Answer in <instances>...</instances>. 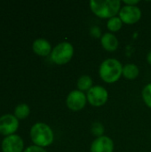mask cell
<instances>
[{
    "label": "cell",
    "mask_w": 151,
    "mask_h": 152,
    "mask_svg": "<svg viewBox=\"0 0 151 152\" xmlns=\"http://www.w3.org/2000/svg\"><path fill=\"white\" fill-rule=\"evenodd\" d=\"M91 130H92L93 134L95 135V136H97V138L103 136V134H104V126L100 122L93 123V126H92V129Z\"/></svg>",
    "instance_id": "ac0fdd59"
},
{
    "label": "cell",
    "mask_w": 151,
    "mask_h": 152,
    "mask_svg": "<svg viewBox=\"0 0 151 152\" xmlns=\"http://www.w3.org/2000/svg\"><path fill=\"white\" fill-rule=\"evenodd\" d=\"M113 141L107 136L98 137L91 145V152H113Z\"/></svg>",
    "instance_id": "30bf717a"
},
{
    "label": "cell",
    "mask_w": 151,
    "mask_h": 152,
    "mask_svg": "<svg viewBox=\"0 0 151 152\" xmlns=\"http://www.w3.org/2000/svg\"><path fill=\"white\" fill-rule=\"evenodd\" d=\"M140 1L139 0H125L124 3L126 4V5H130V6H135Z\"/></svg>",
    "instance_id": "44dd1931"
},
{
    "label": "cell",
    "mask_w": 151,
    "mask_h": 152,
    "mask_svg": "<svg viewBox=\"0 0 151 152\" xmlns=\"http://www.w3.org/2000/svg\"><path fill=\"white\" fill-rule=\"evenodd\" d=\"M30 113V110H29V107L25 104V103H22V104H19L15 110H14V114H15V117L18 118V119H24L26 118Z\"/></svg>",
    "instance_id": "9a60e30c"
},
{
    "label": "cell",
    "mask_w": 151,
    "mask_h": 152,
    "mask_svg": "<svg viewBox=\"0 0 151 152\" xmlns=\"http://www.w3.org/2000/svg\"><path fill=\"white\" fill-rule=\"evenodd\" d=\"M90 33L93 37H101V31L100 29V28L98 26H93L91 28V30H90Z\"/></svg>",
    "instance_id": "d6986e66"
},
{
    "label": "cell",
    "mask_w": 151,
    "mask_h": 152,
    "mask_svg": "<svg viewBox=\"0 0 151 152\" xmlns=\"http://www.w3.org/2000/svg\"><path fill=\"white\" fill-rule=\"evenodd\" d=\"M87 101L89 103L94 107H100L104 105L109 98V94L107 90L101 86H93L88 92L86 95Z\"/></svg>",
    "instance_id": "5b68a950"
},
{
    "label": "cell",
    "mask_w": 151,
    "mask_h": 152,
    "mask_svg": "<svg viewBox=\"0 0 151 152\" xmlns=\"http://www.w3.org/2000/svg\"><path fill=\"white\" fill-rule=\"evenodd\" d=\"M23 146L22 139L16 134L6 136L2 142L3 152H21Z\"/></svg>",
    "instance_id": "9c48e42d"
},
{
    "label": "cell",
    "mask_w": 151,
    "mask_h": 152,
    "mask_svg": "<svg viewBox=\"0 0 151 152\" xmlns=\"http://www.w3.org/2000/svg\"><path fill=\"white\" fill-rule=\"evenodd\" d=\"M86 99L87 98L83 92L79 90H75L69 94L66 103L69 109L74 111H78L81 110L85 106Z\"/></svg>",
    "instance_id": "52a82bcc"
},
{
    "label": "cell",
    "mask_w": 151,
    "mask_h": 152,
    "mask_svg": "<svg viewBox=\"0 0 151 152\" xmlns=\"http://www.w3.org/2000/svg\"><path fill=\"white\" fill-rule=\"evenodd\" d=\"M101 45L109 52H114L118 47L117 38L111 33H106L101 37Z\"/></svg>",
    "instance_id": "7c38bea8"
},
{
    "label": "cell",
    "mask_w": 151,
    "mask_h": 152,
    "mask_svg": "<svg viewBox=\"0 0 151 152\" xmlns=\"http://www.w3.org/2000/svg\"><path fill=\"white\" fill-rule=\"evenodd\" d=\"M142 17V11L139 7L125 5L120 9L119 18L125 24H134Z\"/></svg>",
    "instance_id": "8992f818"
},
{
    "label": "cell",
    "mask_w": 151,
    "mask_h": 152,
    "mask_svg": "<svg viewBox=\"0 0 151 152\" xmlns=\"http://www.w3.org/2000/svg\"><path fill=\"white\" fill-rule=\"evenodd\" d=\"M93 87V79L91 77L84 75L79 77L77 80V88L79 91H89Z\"/></svg>",
    "instance_id": "5bb4252c"
},
{
    "label": "cell",
    "mask_w": 151,
    "mask_h": 152,
    "mask_svg": "<svg viewBox=\"0 0 151 152\" xmlns=\"http://www.w3.org/2000/svg\"><path fill=\"white\" fill-rule=\"evenodd\" d=\"M142 98L145 103L151 109V83L147 85L142 90Z\"/></svg>",
    "instance_id": "e0dca14e"
},
{
    "label": "cell",
    "mask_w": 151,
    "mask_h": 152,
    "mask_svg": "<svg viewBox=\"0 0 151 152\" xmlns=\"http://www.w3.org/2000/svg\"><path fill=\"white\" fill-rule=\"evenodd\" d=\"M101 78L106 83L117 82L123 74V67L119 61L116 59L105 60L100 66Z\"/></svg>",
    "instance_id": "7a4b0ae2"
},
{
    "label": "cell",
    "mask_w": 151,
    "mask_h": 152,
    "mask_svg": "<svg viewBox=\"0 0 151 152\" xmlns=\"http://www.w3.org/2000/svg\"><path fill=\"white\" fill-rule=\"evenodd\" d=\"M19 127V121L15 116L11 114L4 115L0 118V134L3 135H12Z\"/></svg>",
    "instance_id": "ba28073f"
},
{
    "label": "cell",
    "mask_w": 151,
    "mask_h": 152,
    "mask_svg": "<svg viewBox=\"0 0 151 152\" xmlns=\"http://www.w3.org/2000/svg\"><path fill=\"white\" fill-rule=\"evenodd\" d=\"M121 2L119 0H92L90 8L98 17L107 19L116 17L120 12Z\"/></svg>",
    "instance_id": "6da1fadb"
},
{
    "label": "cell",
    "mask_w": 151,
    "mask_h": 152,
    "mask_svg": "<svg viewBox=\"0 0 151 152\" xmlns=\"http://www.w3.org/2000/svg\"><path fill=\"white\" fill-rule=\"evenodd\" d=\"M30 137L35 145L41 148L47 147L53 142V130L44 123H36L31 127Z\"/></svg>",
    "instance_id": "3957f363"
},
{
    "label": "cell",
    "mask_w": 151,
    "mask_h": 152,
    "mask_svg": "<svg viewBox=\"0 0 151 152\" xmlns=\"http://www.w3.org/2000/svg\"><path fill=\"white\" fill-rule=\"evenodd\" d=\"M147 61H148V62L151 65V51L148 53V55H147Z\"/></svg>",
    "instance_id": "7402d4cb"
},
{
    "label": "cell",
    "mask_w": 151,
    "mask_h": 152,
    "mask_svg": "<svg viewBox=\"0 0 151 152\" xmlns=\"http://www.w3.org/2000/svg\"><path fill=\"white\" fill-rule=\"evenodd\" d=\"M123 75L125 78L133 80L139 75V69L134 64H126L123 67Z\"/></svg>",
    "instance_id": "4fadbf2b"
},
{
    "label": "cell",
    "mask_w": 151,
    "mask_h": 152,
    "mask_svg": "<svg viewBox=\"0 0 151 152\" xmlns=\"http://www.w3.org/2000/svg\"><path fill=\"white\" fill-rule=\"evenodd\" d=\"M74 48L71 44L68 42H62L57 45L51 53L52 61L58 64L63 65L68 63L73 57Z\"/></svg>",
    "instance_id": "277c9868"
},
{
    "label": "cell",
    "mask_w": 151,
    "mask_h": 152,
    "mask_svg": "<svg viewBox=\"0 0 151 152\" xmlns=\"http://www.w3.org/2000/svg\"><path fill=\"white\" fill-rule=\"evenodd\" d=\"M32 48L34 53L40 56H47L51 53V51H53L51 44L44 38L36 39L33 43Z\"/></svg>",
    "instance_id": "8fae6325"
},
{
    "label": "cell",
    "mask_w": 151,
    "mask_h": 152,
    "mask_svg": "<svg viewBox=\"0 0 151 152\" xmlns=\"http://www.w3.org/2000/svg\"><path fill=\"white\" fill-rule=\"evenodd\" d=\"M24 152H46L43 148L41 147H38V146H29L28 148H27Z\"/></svg>",
    "instance_id": "ffe728a7"
},
{
    "label": "cell",
    "mask_w": 151,
    "mask_h": 152,
    "mask_svg": "<svg viewBox=\"0 0 151 152\" xmlns=\"http://www.w3.org/2000/svg\"><path fill=\"white\" fill-rule=\"evenodd\" d=\"M122 24H123V21L121 20V19L119 17H113V18H110L109 20V21L107 23V26H108V28L110 31L116 32V31H118L121 28Z\"/></svg>",
    "instance_id": "2e32d148"
},
{
    "label": "cell",
    "mask_w": 151,
    "mask_h": 152,
    "mask_svg": "<svg viewBox=\"0 0 151 152\" xmlns=\"http://www.w3.org/2000/svg\"><path fill=\"white\" fill-rule=\"evenodd\" d=\"M150 136H151V134H150Z\"/></svg>",
    "instance_id": "603a6c76"
}]
</instances>
